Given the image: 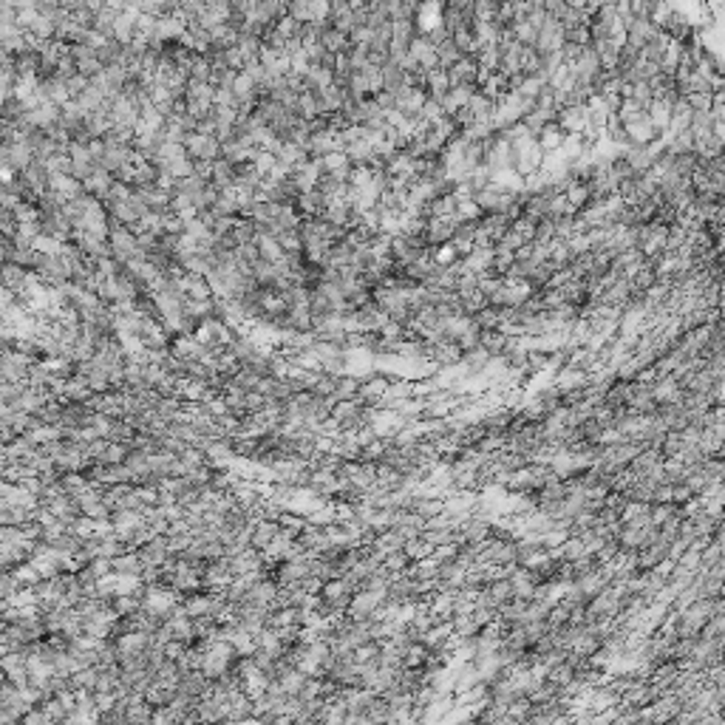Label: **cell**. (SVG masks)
Instances as JSON below:
<instances>
[{
  "label": "cell",
  "instance_id": "cell-1",
  "mask_svg": "<svg viewBox=\"0 0 725 725\" xmlns=\"http://www.w3.org/2000/svg\"><path fill=\"white\" fill-rule=\"evenodd\" d=\"M184 154L193 159V162H215L222 159V142L215 136H204V133H187L184 142H182Z\"/></svg>",
  "mask_w": 725,
  "mask_h": 725
},
{
  "label": "cell",
  "instance_id": "cell-2",
  "mask_svg": "<svg viewBox=\"0 0 725 725\" xmlns=\"http://www.w3.org/2000/svg\"><path fill=\"white\" fill-rule=\"evenodd\" d=\"M555 125L561 128V133H578L587 128V105L581 108H561L558 116H555Z\"/></svg>",
  "mask_w": 725,
  "mask_h": 725
},
{
  "label": "cell",
  "instance_id": "cell-3",
  "mask_svg": "<svg viewBox=\"0 0 725 725\" xmlns=\"http://www.w3.org/2000/svg\"><path fill=\"white\" fill-rule=\"evenodd\" d=\"M479 88L476 86H456V88H451L442 100H440V105H442V114L445 116H454L456 111H462L465 105H468V100L476 94Z\"/></svg>",
  "mask_w": 725,
  "mask_h": 725
},
{
  "label": "cell",
  "instance_id": "cell-4",
  "mask_svg": "<svg viewBox=\"0 0 725 725\" xmlns=\"http://www.w3.org/2000/svg\"><path fill=\"white\" fill-rule=\"evenodd\" d=\"M422 88H425V94L431 97V100H442L448 91H451V80H448V71L445 68H431L428 74H425V83H422Z\"/></svg>",
  "mask_w": 725,
  "mask_h": 725
},
{
  "label": "cell",
  "instance_id": "cell-5",
  "mask_svg": "<svg viewBox=\"0 0 725 725\" xmlns=\"http://www.w3.org/2000/svg\"><path fill=\"white\" fill-rule=\"evenodd\" d=\"M111 187H114V176L105 173V170H100V168L83 182V193H88V196L97 198V201H105L108 193H111Z\"/></svg>",
  "mask_w": 725,
  "mask_h": 725
},
{
  "label": "cell",
  "instance_id": "cell-6",
  "mask_svg": "<svg viewBox=\"0 0 725 725\" xmlns=\"http://www.w3.org/2000/svg\"><path fill=\"white\" fill-rule=\"evenodd\" d=\"M646 116H649L651 128L658 130V136H663L669 130V122H672V105H666L663 100H651L649 108H646Z\"/></svg>",
  "mask_w": 725,
  "mask_h": 725
},
{
  "label": "cell",
  "instance_id": "cell-7",
  "mask_svg": "<svg viewBox=\"0 0 725 725\" xmlns=\"http://www.w3.org/2000/svg\"><path fill=\"white\" fill-rule=\"evenodd\" d=\"M561 142H564V133H561V128H558L555 122L544 125V128L538 130V136H536V144L541 148V154H544V156L558 154V151H561Z\"/></svg>",
  "mask_w": 725,
  "mask_h": 725
},
{
  "label": "cell",
  "instance_id": "cell-8",
  "mask_svg": "<svg viewBox=\"0 0 725 725\" xmlns=\"http://www.w3.org/2000/svg\"><path fill=\"white\" fill-rule=\"evenodd\" d=\"M626 139H629V144H651L658 139V130L651 128L649 116H643V119L626 125Z\"/></svg>",
  "mask_w": 725,
  "mask_h": 725
},
{
  "label": "cell",
  "instance_id": "cell-9",
  "mask_svg": "<svg viewBox=\"0 0 725 725\" xmlns=\"http://www.w3.org/2000/svg\"><path fill=\"white\" fill-rule=\"evenodd\" d=\"M343 154H346V159H348L351 168H357V165H372V159H374V151H372V142H369V139H360V142L346 144Z\"/></svg>",
  "mask_w": 725,
  "mask_h": 725
},
{
  "label": "cell",
  "instance_id": "cell-10",
  "mask_svg": "<svg viewBox=\"0 0 725 725\" xmlns=\"http://www.w3.org/2000/svg\"><path fill=\"white\" fill-rule=\"evenodd\" d=\"M564 198H567V204H569L575 212L592 204V196H590L587 182H569V184H567V190H564Z\"/></svg>",
  "mask_w": 725,
  "mask_h": 725
},
{
  "label": "cell",
  "instance_id": "cell-11",
  "mask_svg": "<svg viewBox=\"0 0 725 725\" xmlns=\"http://www.w3.org/2000/svg\"><path fill=\"white\" fill-rule=\"evenodd\" d=\"M468 114L473 116V122H490V116H493V108H496V102H490L482 91H476L470 100H468Z\"/></svg>",
  "mask_w": 725,
  "mask_h": 725
},
{
  "label": "cell",
  "instance_id": "cell-12",
  "mask_svg": "<svg viewBox=\"0 0 725 725\" xmlns=\"http://www.w3.org/2000/svg\"><path fill=\"white\" fill-rule=\"evenodd\" d=\"M567 162H575V159H581V156H587L590 154V148L584 144V139L578 136V133H564V142H561V151H558Z\"/></svg>",
  "mask_w": 725,
  "mask_h": 725
},
{
  "label": "cell",
  "instance_id": "cell-13",
  "mask_svg": "<svg viewBox=\"0 0 725 725\" xmlns=\"http://www.w3.org/2000/svg\"><path fill=\"white\" fill-rule=\"evenodd\" d=\"M479 230L490 238V244H496L507 230H510V224H507V219H501V215H482V219H479Z\"/></svg>",
  "mask_w": 725,
  "mask_h": 725
},
{
  "label": "cell",
  "instance_id": "cell-14",
  "mask_svg": "<svg viewBox=\"0 0 725 725\" xmlns=\"http://www.w3.org/2000/svg\"><path fill=\"white\" fill-rule=\"evenodd\" d=\"M320 46H323L326 54H340V51H348V37L340 34V32H334V29L326 23L323 32H320Z\"/></svg>",
  "mask_w": 725,
  "mask_h": 725
},
{
  "label": "cell",
  "instance_id": "cell-15",
  "mask_svg": "<svg viewBox=\"0 0 725 725\" xmlns=\"http://www.w3.org/2000/svg\"><path fill=\"white\" fill-rule=\"evenodd\" d=\"M428 255H431L433 266H440V269H448V266H454V264L459 261V255H456V250H454L451 241H448V244H440V247H428Z\"/></svg>",
  "mask_w": 725,
  "mask_h": 725
},
{
  "label": "cell",
  "instance_id": "cell-16",
  "mask_svg": "<svg viewBox=\"0 0 725 725\" xmlns=\"http://www.w3.org/2000/svg\"><path fill=\"white\" fill-rule=\"evenodd\" d=\"M504 343H507V334H501V332H479V346L490 354V357H499L501 351H504Z\"/></svg>",
  "mask_w": 725,
  "mask_h": 725
},
{
  "label": "cell",
  "instance_id": "cell-17",
  "mask_svg": "<svg viewBox=\"0 0 725 725\" xmlns=\"http://www.w3.org/2000/svg\"><path fill=\"white\" fill-rule=\"evenodd\" d=\"M357 391H360V380L343 374V377H337V388H334L332 397H334L337 402H346V400H357Z\"/></svg>",
  "mask_w": 725,
  "mask_h": 725
},
{
  "label": "cell",
  "instance_id": "cell-18",
  "mask_svg": "<svg viewBox=\"0 0 725 725\" xmlns=\"http://www.w3.org/2000/svg\"><path fill=\"white\" fill-rule=\"evenodd\" d=\"M646 116V111L640 108V105H635L632 100H623L621 102V108H618V114H615V119L626 128V125H632V122H637V119H643Z\"/></svg>",
  "mask_w": 725,
  "mask_h": 725
},
{
  "label": "cell",
  "instance_id": "cell-19",
  "mask_svg": "<svg viewBox=\"0 0 725 725\" xmlns=\"http://www.w3.org/2000/svg\"><path fill=\"white\" fill-rule=\"evenodd\" d=\"M541 71V57H538V51L533 48V46H524L522 48V74L524 77H536Z\"/></svg>",
  "mask_w": 725,
  "mask_h": 725
},
{
  "label": "cell",
  "instance_id": "cell-20",
  "mask_svg": "<svg viewBox=\"0 0 725 725\" xmlns=\"http://www.w3.org/2000/svg\"><path fill=\"white\" fill-rule=\"evenodd\" d=\"M550 241H555V222H553V219H541V222H536V236H533V244H541V247H547Z\"/></svg>",
  "mask_w": 725,
  "mask_h": 725
},
{
  "label": "cell",
  "instance_id": "cell-21",
  "mask_svg": "<svg viewBox=\"0 0 725 725\" xmlns=\"http://www.w3.org/2000/svg\"><path fill=\"white\" fill-rule=\"evenodd\" d=\"M442 116H445V114H442V105H440L437 100H431V97H428V102H425V105H422V111H419V119H422V122H428V125H437Z\"/></svg>",
  "mask_w": 725,
  "mask_h": 725
},
{
  "label": "cell",
  "instance_id": "cell-22",
  "mask_svg": "<svg viewBox=\"0 0 725 725\" xmlns=\"http://www.w3.org/2000/svg\"><path fill=\"white\" fill-rule=\"evenodd\" d=\"M510 230H513V233H519V236L530 244V241H533V236H536V222H533V219H527V215H522V219H516V222L510 224Z\"/></svg>",
  "mask_w": 725,
  "mask_h": 725
}]
</instances>
